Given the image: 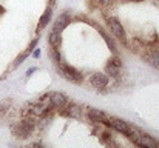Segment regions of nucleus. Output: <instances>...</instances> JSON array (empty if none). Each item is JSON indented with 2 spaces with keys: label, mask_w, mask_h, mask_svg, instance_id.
Listing matches in <instances>:
<instances>
[{
  "label": "nucleus",
  "mask_w": 159,
  "mask_h": 148,
  "mask_svg": "<svg viewBox=\"0 0 159 148\" xmlns=\"http://www.w3.org/2000/svg\"><path fill=\"white\" fill-rule=\"evenodd\" d=\"M33 56H34V57H40V49H36Z\"/></svg>",
  "instance_id": "obj_19"
},
{
  "label": "nucleus",
  "mask_w": 159,
  "mask_h": 148,
  "mask_svg": "<svg viewBox=\"0 0 159 148\" xmlns=\"http://www.w3.org/2000/svg\"><path fill=\"white\" fill-rule=\"evenodd\" d=\"M145 59H147L148 63H152L153 66L159 68V51H152L150 54L145 56Z\"/></svg>",
  "instance_id": "obj_14"
},
{
  "label": "nucleus",
  "mask_w": 159,
  "mask_h": 148,
  "mask_svg": "<svg viewBox=\"0 0 159 148\" xmlns=\"http://www.w3.org/2000/svg\"><path fill=\"white\" fill-rule=\"evenodd\" d=\"M70 22H71V17L66 14V12H62L57 19H56V22H54V26H53V31H57V33H62L68 25H70Z\"/></svg>",
  "instance_id": "obj_8"
},
{
  "label": "nucleus",
  "mask_w": 159,
  "mask_h": 148,
  "mask_svg": "<svg viewBox=\"0 0 159 148\" xmlns=\"http://www.w3.org/2000/svg\"><path fill=\"white\" fill-rule=\"evenodd\" d=\"M107 74H110L111 77H117L120 73V59L119 57H111L105 65Z\"/></svg>",
  "instance_id": "obj_5"
},
{
  "label": "nucleus",
  "mask_w": 159,
  "mask_h": 148,
  "mask_svg": "<svg viewBox=\"0 0 159 148\" xmlns=\"http://www.w3.org/2000/svg\"><path fill=\"white\" fill-rule=\"evenodd\" d=\"M107 83H108V77L102 73H94L90 77V85L94 88H105Z\"/></svg>",
  "instance_id": "obj_9"
},
{
  "label": "nucleus",
  "mask_w": 159,
  "mask_h": 148,
  "mask_svg": "<svg viewBox=\"0 0 159 148\" xmlns=\"http://www.w3.org/2000/svg\"><path fill=\"white\" fill-rule=\"evenodd\" d=\"M60 73H62V76H63L66 80H70V82L80 83V82L84 80L82 74H80V73L76 70V68H73V66H70V65L60 63Z\"/></svg>",
  "instance_id": "obj_3"
},
{
  "label": "nucleus",
  "mask_w": 159,
  "mask_h": 148,
  "mask_svg": "<svg viewBox=\"0 0 159 148\" xmlns=\"http://www.w3.org/2000/svg\"><path fill=\"white\" fill-rule=\"evenodd\" d=\"M108 125H110L111 128H114L116 131L122 133V134H127V133L130 131V127H131L130 123H127V122H124V120H120V119H114V117H110Z\"/></svg>",
  "instance_id": "obj_7"
},
{
  "label": "nucleus",
  "mask_w": 159,
  "mask_h": 148,
  "mask_svg": "<svg viewBox=\"0 0 159 148\" xmlns=\"http://www.w3.org/2000/svg\"><path fill=\"white\" fill-rule=\"evenodd\" d=\"M65 114L66 116H70V117H76V119H79V117H82V108L80 106H77V105H74V103H66L65 105Z\"/></svg>",
  "instance_id": "obj_11"
},
{
  "label": "nucleus",
  "mask_w": 159,
  "mask_h": 148,
  "mask_svg": "<svg viewBox=\"0 0 159 148\" xmlns=\"http://www.w3.org/2000/svg\"><path fill=\"white\" fill-rule=\"evenodd\" d=\"M60 34H62V33L51 31V34H50V37H48V42H50V45H51V47H54V48H59V45H60V42H62Z\"/></svg>",
  "instance_id": "obj_13"
},
{
  "label": "nucleus",
  "mask_w": 159,
  "mask_h": 148,
  "mask_svg": "<svg viewBox=\"0 0 159 148\" xmlns=\"http://www.w3.org/2000/svg\"><path fill=\"white\" fill-rule=\"evenodd\" d=\"M107 23H108L111 33L114 34V37H117L120 42L125 43V42H127V34H125V29H124L122 23L119 22V19H116V17H108V19H107Z\"/></svg>",
  "instance_id": "obj_2"
},
{
  "label": "nucleus",
  "mask_w": 159,
  "mask_h": 148,
  "mask_svg": "<svg viewBox=\"0 0 159 148\" xmlns=\"http://www.w3.org/2000/svg\"><path fill=\"white\" fill-rule=\"evenodd\" d=\"M134 145H138V147H144V148H156L158 147V142H156L152 136L141 133V134H139V137L136 139Z\"/></svg>",
  "instance_id": "obj_6"
},
{
  "label": "nucleus",
  "mask_w": 159,
  "mask_h": 148,
  "mask_svg": "<svg viewBox=\"0 0 159 148\" xmlns=\"http://www.w3.org/2000/svg\"><path fill=\"white\" fill-rule=\"evenodd\" d=\"M34 128H36V120H34L33 116H30L25 120L14 123L12 128H11V131H12V136H16L17 139H26L33 133Z\"/></svg>",
  "instance_id": "obj_1"
},
{
  "label": "nucleus",
  "mask_w": 159,
  "mask_h": 148,
  "mask_svg": "<svg viewBox=\"0 0 159 148\" xmlns=\"http://www.w3.org/2000/svg\"><path fill=\"white\" fill-rule=\"evenodd\" d=\"M101 36L104 37V40H105V43L108 45V48H110V51H111L113 54H116V51H117V49H116V45H114V42L111 40V37H110L108 34H105V33H104L102 29H101Z\"/></svg>",
  "instance_id": "obj_15"
},
{
  "label": "nucleus",
  "mask_w": 159,
  "mask_h": 148,
  "mask_svg": "<svg viewBox=\"0 0 159 148\" xmlns=\"http://www.w3.org/2000/svg\"><path fill=\"white\" fill-rule=\"evenodd\" d=\"M51 14H53V12H51V9H50V8L42 14V17H40V20H39V28H37L39 31H42V29L47 26V23H48V22H50V19H51Z\"/></svg>",
  "instance_id": "obj_12"
},
{
  "label": "nucleus",
  "mask_w": 159,
  "mask_h": 148,
  "mask_svg": "<svg viewBox=\"0 0 159 148\" xmlns=\"http://www.w3.org/2000/svg\"><path fill=\"white\" fill-rule=\"evenodd\" d=\"M133 2H141V0H133Z\"/></svg>",
  "instance_id": "obj_21"
},
{
  "label": "nucleus",
  "mask_w": 159,
  "mask_h": 148,
  "mask_svg": "<svg viewBox=\"0 0 159 148\" xmlns=\"http://www.w3.org/2000/svg\"><path fill=\"white\" fill-rule=\"evenodd\" d=\"M88 117L91 120H94V122H107L108 123V120H110L108 114H105L101 110H96V108H90L88 110Z\"/></svg>",
  "instance_id": "obj_10"
},
{
  "label": "nucleus",
  "mask_w": 159,
  "mask_h": 148,
  "mask_svg": "<svg viewBox=\"0 0 159 148\" xmlns=\"http://www.w3.org/2000/svg\"><path fill=\"white\" fill-rule=\"evenodd\" d=\"M47 99H48V103L51 108H65V105L68 103L66 96L62 93H51L47 96Z\"/></svg>",
  "instance_id": "obj_4"
},
{
  "label": "nucleus",
  "mask_w": 159,
  "mask_h": 148,
  "mask_svg": "<svg viewBox=\"0 0 159 148\" xmlns=\"http://www.w3.org/2000/svg\"><path fill=\"white\" fill-rule=\"evenodd\" d=\"M50 54H51V59H53L54 62H57V63H60V54H59V49L51 47L50 49Z\"/></svg>",
  "instance_id": "obj_16"
},
{
  "label": "nucleus",
  "mask_w": 159,
  "mask_h": 148,
  "mask_svg": "<svg viewBox=\"0 0 159 148\" xmlns=\"http://www.w3.org/2000/svg\"><path fill=\"white\" fill-rule=\"evenodd\" d=\"M99 2H102V3H111V2H114V0H99Z\"/></svg>",
  "instance_id": "obj_20"
},
{
  "label": "nucleus",
  "mask_w": 159,
  "mask_h": 148,
  "mask_svg": "<svg viewBox=\"0 0 159 148\" xmlns=\"http://www.w3.org/2000/svg\"><path fill=\"white\" fill-rule=\"evenodd\" d=\"M36 71H37V68H34V66H33V68H30V70H28V71H26V76H28V77H30V76H31V74H33V73H36Z\"/></svg>",
  "instance_id": "obj_18"
},
{
  "label": "nucleus",
  "mask_w": 159,
  "mask_h": 148,
  "mask_svg": "<svg viewBox=\"0 0 159 148\" xmlns=\"http://www.w3.org/2000/svg\"><path fill=\"white\" fill-rule=\"evenodd\" d=\"M8 106H9V102H2L0 103V119L6 114V111H8Z\"/></svg>",
  "instance_id": "obj_17"
}]
</instances>
